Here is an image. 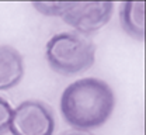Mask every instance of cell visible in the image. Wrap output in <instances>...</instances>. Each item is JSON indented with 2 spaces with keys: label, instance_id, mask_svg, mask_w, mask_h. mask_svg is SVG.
<instances>
[{
  "label": "cell",
  "instance_id": "6da1fadb",
  "mask_svg": "<svg viewBox=\"0 0 146 135\" xmlns=\"http://www.w3.org/2000/svg\"><path fill=\"white\" fill-rule=\"evenodd\" d=\"M114 107V90L107 82L97 77L74 80L60 96V113L65 121L82 132L104 125Z\"/></svg>",
  "mask_w": 146,
  "mask_h": 135
},
{
  "label": "cell",
  "instance_id": "7a4b0ae2",
  "mask_svg": "<svg viewBox=\"0 0 146 135\" xmlns=\"http://www.w3.org/2000/svg\"><path fill=\"white\" fill-rule=\"evenodd\" d=\"M45 55L49 66L60 75H76L90 69L96 59L93 39L77 31H62L46 42Z\"/></svg>",
  "mask_w": 146,
  "mask_h": 135
},
{
  "label": "cell",
  "instance_id": "3957f363",
  "mask_svg": "<svg viewBox=\"0 0 146 135\" xmlns=\"http://www.w3.org/2000/svg\"><path fill=\"white\" fill-rule=\"evenodd\" d=\"M9 131L13 135H54V113L41 100H24L11 113Z\"/></svg>",
  "mask_w": 146,
  "mask_h": 135
},
{
  "label": "cell",
  "instance_id": "277c9868",
  "mask_svg": "<svg viewBox=\"0 0 146 135\" xmlns=\"http://www.w3.org/2000/svg\"><path fill=\"white\" fill-rule=\"evenodd\" d=\"M112 11V1H68L60 19L77 33L87 35L104 27Z\"/></svg>",
  "mask_w": 146,
  "mask_h": 135
},
{
  "label": "cell",
  "instance_id": "5b68a950",
  "mask_svg": "<svg viewBox=\"0 0 146 135\" xmlns=\"http://www.w3.org/2000/svg\"><path fill=\"white\" fill-rule=\"evenodd\" d=\"M24 75L21 54L10 45H0V90L17 86Z\"/></svg>",
  "mask_w": 146,
  "mask_h": 135
},
{
  "label": "cell",
  "instance_id": "8992f818",
  "mask_svg": "<svg viewBox=\"0 0 146 135\" xmlns=\"http://www.w3.org/2000/svg\"><path fill=\"white\" fill-rule=\"evenodd\" d=\"M119 20L124 31L136 39H145V1H124Z\"/></svg>",
  "mask_w": 146,
  "mask_h": 135
},
{
  "label": "cell",
  "instance_id": "52a82bcc",
  "mask_svg": "<svg viewBox=\"0 0 146 135\" xmlns=\"http://www.w3.org/2000/svg\"><path fill=\"white\" fill-rule=\"evenodd\" d=\"M68 1H34L33 6L45 16H58L62 17Z\"/></svg>",
  "mask_w": 146,
  "mask_h": 135
},
{
  "label": "cell",
  "instance_id": "ba28073f",
  "mask_svg": "<svg viewBox=\"0 0 146 135\" xmlns=\"http://www.w3.org/2000/svg\"><path fill=\"white\" fill-rule=\"evenodd\" d=\"M11 113H13V108H11L10 103L0 96V135L6 134L9 131Z\"/></svg>",
  "mask_w": 146,
  "mask_h": 135
},
{
  "label": "cell",
  "instance_id": "9c48e42d",
  "mask_svg": "<svg viewBox=\"0 0 146 135\" xmlns=\"http://www.w3.org/2000/svg\"><path fill=\"white\" fill-rule=\"evenodd\" d=\"M60 135H93V134H89V132H82V131H66L63 134Z\"/></svg>",
  "mask_w": 146,
  "mask_h": 135
}]
</instances>
